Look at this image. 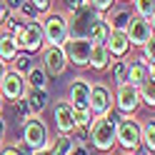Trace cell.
I'll return each mask as SVG.
<instances>
[{"mask_svg":"<svg viewBox=\"0 0 155 155\" xmlns=\"http://www.w3.org/2000/svg\"><path fill=\"white\" fill-rule=\"evenodd\" d=\"M115 125H118V118L113 115V110L108 115H95L93 118L88 128V140L95 150L110 153L115 148Z\"/></svg>","mask_w":155,"mask_h":155,"instance_id":"6da1fadb","label":"cell"},{"mask_svg":"<svg viewBox=\"0 0 155 155\" xmlns=\"http://www.w3.org/2000/svg\"><path fill=\"white\" fill-rule=\"evenodd\" d=\"M115 145H120L125 153H135L140 148V123L133 115H120L115 125Z\"/></svg>","mask_w":155,"mask_h":155,"instance_id":"7a4b0ae2","label":"cell"},{"mask_svg":"<svg viewBox=\"0 0 155 155\" xmlns=\"http://www.w3.org/2000/svg\"><path fill=\"white\" fill-rule=\"evenodd\" d=\"M40 28L45 35V45H63L68 40V15L48 10L40 15Z\"/></svg>","mask_w":155,"mask_h":155,"instance_id":"3957f363","label":"cell"},{"mask_svg":"<svg viewBox=\"0 0 155 155\" xmlns=\"http://www.w3.org/2000/svg\"><path fill=\"white\" fill-rule=\"evenodd\" d=\"M98 18H103V13H98L88 3L80 5L78 10L70 13V18H68V38H88L90 28L95 25Z\"/></svg>","mask_w":155,"mask_h":155,"instance_id":"277c9868","label":"cell"},{"mask_svg":"<svg viewBox=\"0 0 155 155\" xmlns=\"http://www.w3.org/2000/svg\"><path fill=\"white\" fill-rule=\"evenodd\" d=\"M23 143L30 148L33 153L35 150H43L50 145V140H48V125L38 118V115H33V118H28L23 123Z\"/></svg>","mask_w":155,"mask_h":155,"instance_id":"5b68a950","label":"cell"},{"mask_svg":"<svg viewBox=\"0 0 155 155\" xmlns=\"http://www.w3.org/2000/svg\"><path fill=\"white\" fill-rule=\"evenodd\" d=\"M90 48H93V43L88 38H68L63 43L65 60L73 63L75 68H85L88 65V58H90Z\"/></svg>","mask_w":155,"mask_h":155,"instance_id":"8992f818","label":"cell"},{"mask_svg":"<svg viewBox=\"0 0 155 155\" xmlns=\"http://www.w3.org/2000/svg\"><path fill=\"white\" fill-rule=\"evenodd\" d=\"M113 108H118L120 115H133L140 108L138 88H133L130 83H120L118 90H115V95H113Z\"/></svg>","mask_w":155,"mask_h":155,"instance_id":"52a82bcc","label":"cell"},{"mask_svg":"<svg viewBox=\"0 0 155 155\" xmlns=\"http://www.w3.org/2000/svg\"><path fill=\"white\" fill-rule=\"evenodd\" d=\"M40 65L48 75H60L65 73L68 60H65V53H63V45H43L40 48Z\"/></svg>","mask_w":155,"mask_h":155,"instance_id":"ba28073f","label":"cell"},{"mask_svg":"<svg viewBox=\"0 0 155 155\" xmlns=\"http://www.w3.org/2000/svg\"><path fill=\"white\" fill-rule=\"evenodd\" d=\"M18 45H20V50L25 53H40V48L45 45V35H43V28H40V20H30V23H25L23 28V35L18 38Z\"/></svg>","mask_w":155,"mask_h":155,"instance_id":"9c48e42d","label":"cell"},{"mask_svg":"<svg viewBox=\"0 0 155 155\" xmlns=\"http://www.w3.org/2000/svg\"><path fill=\"white\" fill-rule=\"evenodd\" d=\"M25 78L20 73H13L10 68H8V73L3 75V80H0V98L8 100V103H15V100H20L23 95H25Z\"/></svg>","mask_w":155,"mask_h":155,"instance_id":"30bf717a","label":"cell"},{"mask_svg":"<svg viewBox=\"0 0 155 155\" xmlns=\"http://www.w3.org/2000/svg\"><path fill=\"white\" fill-rule=\"evenodd\" d=\"M88 108H90L93 115H108L113 110V93H110V88L105 83H93Z\"/></svg>","mask_w":155,"mask_h":155,"instance_id":"8fae6325","label":"cell"},{"mask_svg":"<svg viewBox=\"0 0 155 155\" xmlns=\"http://www.w3.org/2000/svg\"><path fill=\"white\" fill-rule=\"evenodd\" d=\"M125 35H128V43L130 48H140L148 40H153V23L150 20H143V18L133 15V20L125 28Z\"/></svg>","mask_w":155,"mask_h":155,"instance_id":"7c38bea8","label":"cell"},{"mask_svg":"<svg viewBox=\"0 0 155 155\" xmlns=\"http://www.w3.org/2000/svg\"><path fill=\"white\" fill-rule=\"evenodd\" d=\"M90 88L93 83L88 80V78H75V80L70 83V108L73 110H90L88 108V100H90Z\"/></svg>","mask_w":155,"mask_h":155,"instance_id":"4fadbf2b","label":"cell"},{"mask_svg":"<svg viewBox=\"0 0 155 155\" xmlns=\"http://www.w3.org/2000/svg\"><path fill=\"white\" fill-rule=\"evenodd\" d=\"M53 118H55V128H58V135H70L75 123H73V108L68 100H60L55 103L53 108Z\"/></svg>","mask_w":155,"mask_h":155,"instance_id":"5bb4252c","label":"cell"},{"mask_svg":"<svg viewBox=\"0 0 155 155\" xmlns=\"http://www.w3.org/2000/svg\"><path fill=\"white\" fill-rule=\"evenodd\" d=\"M105 48H108V53H110L113 58H125V55L130 53V43H128L125 30H110Z\"/></svg>","mask_w":155,"mask_h":155,"instance_id":"9a60e30c","label":"cell"},{"mask_svg":"<svg viewBox=\"0 0 155 155\" xmlns=\"http://www.w3.org/2000/svg\"><path fill=\"white\" fill-rule=\"evenodd\" d=\"M25 103L28 108H30L33 115H40L45 108H48V100H50V95H48V90H40V88H25Z\"/></svg>","mask_w":155,"mask_h":155,"instance_id":"2e32d148","label":"cell"},{"mask_svg":"<svg viewBox=\"0 0 155 155\" xmlns=\"http://www.w3.org/2000/svg\"><path fill=\"white\" fill-rule=\"evenodd\" d=\"M153 70H150V68L148 65H145L143 60H140V58H138V60H133V63H128V73H125V83H130L133 85V88H138V85L145 80V78H148Z\"/></svg>","mask_w":155,"mask_h":155,"instance_id":"e0dca14e","label":"cell"},{"mask_svg":"<svg viewBox=\"0 0 155 155\" xmlns=\"http://www.w3.org/2000/svg\"><path fill=\"white\" fill-rule=\"evenodd\" d=\"M23 78H25V85H28V88L48 90V85H50V75L43 70V65H30V70H28Z\"/></svg>","mask_w":155,"mask_h":155,"instance_id":"ac0fdd59","label":"cell"},{"mask_svg":"<svg viewBox=\"0 0 155 155\" xmlns=\"http://www.w3.org/2000/svg\"><path fill=\"white\" fill-rule=\"evenodd\" d=\"M113 63V55L108 53L105 45H93L90 48V58H88V65L93 70H108V65Z\"/></svg>","mask_w":155,"mask_h":155,"instance_id":"d6986e66","label":"cell"},{"mask_svg":"<svg viewBox=\"0 0 155 155\" xmlns=\"http://www.w3.org/2000/svg\"><path fill=\"white\" fill-rule=\"evenodd\" d=\"M20 50V45H18V38L10 35L8 30H0V60H5V63H10L15 53Z\"/></svg>","mask_w":155,"mask_h":155,"instance_id":"ffe728a7","label":"cell"},{"mask_svg":"<svg viewBox=\"0 0 155 155\" xmlns=\"http://www.w3.org/2000/svg\"><path fill=\"white\" fill-rule=\"evenodd\" d=\"M110 25V30H125L128 23L133 20V13L128 8H110V18H105Z\"/></svg>","mask_w":155,"mask_h":155,"instance_id":"44dd1931","label":"cell"},{"mask_svg":"<svg viewBox=\"0 0 155 155\" xmlns=\"http://www.w3.org/2000/svg\"><path fill=\"white\" fill-rule=\"evenodd\" d=\"M108 35H110L108 20H105V18H98L95 25L90 28V33H88V40H90L93 45H105V43H108Z\"/></svg>","mask_w":155,"mask_h":155,"instance_id":"7402d4cb","label":"cell"},{"mask_svg":"<svg viewBox=\"0 0 155 155\" xmlns=\"http://www.w3.org/2000/svg\"><path fill=\"white\" fill-rule=\"evenodd\" d=\"M138 95H140V105H148V108L155 105V78H153V73L138 85Z\"/></svg>","mask_w":155,"mask_h":155,"instance_id":"603a6c76","label":"cell"},{"mask_svg":"<svg viewBox=\"0 0 155 155\" xmlns=\"http://www.w3.org/2000/svg\"><path fill=\"white\" fill-rule=\"evenodd\" d=\"M140 148L150 150V153L155 150V120L153 118L140 125Z\"/></svg>","mask_w":155,"mask_h":155,"instance_id":"cb8c5ba5","label":"cell"},{"mask_svg":"<svg viewBox=\"0 0 155 155\" xmlns=\"http://www.w3.org/2000/svg\"><path fill=\"white\" fill-rule=\"evenodd\" d=\"M30 65H33V55H30V53H25V50H18L15 58L10 60V70L25 75L28 70H30Z\"/></svg>","mask_w":155,"mask_h":155,"instance_id":"d4e9b609","label":"cell"},{"mask_svg":"<svg viewBox=\"0 0 155 155\" xmlns=\"http://www.w3.org/2000/svg\"><path fill=\"white\" fill-rule=\"evenodd\" d=\"M133 10L143 20H155V0H133Z\"/></svg>","mask_w":155,"mask_h":155,"instance_id":"484cf974","label":"cell"},{"mask_svg":"<svg viewBox=\"0 0 155 155\" xmlns=\"http://www.w3.org/2000/svg\"><path fill=\"white\" fill-rule=\"evenodd\" d=\"M70 150H73L70 135H58L53 140V145H48V155H68Z\"/></svg>","mask_w":155,"mask_h":155,"instance_id":"4316f807","label":"cell"},{"mask_svg":"<svg viewBox=\"0 0 155 155\" xmlns=\"http://www.w3.org/2000/svg\"><path fill=\"white\" fill-rule=\"evenodd\" d=\"M108 70H110V80L115 85H120L125 83V73H128V63L120 60V58H113V63L108 65Z\"/></svg>","mask_w":155,"mask_h":155,"instance_id":"83f0119b","label":"cell"},{"mask_svg":"<svg viewBox=\"0 0 155 155\" xmlns=\"http://www.w3.org/2000/svg\"><path fill=\"white\" fill-rule=\"evenodd\" d=\"M15 13H18V18H20L23 23H30V20H40V15H43V13L38 10V8H35L33 3H30V0H25V3H23L20 8H18Z\"/></svg>","mask_w":155,"mask_h":155,"instance_id":"f1b7e54d","label":"cell"},{"mask_svg":"<svg viewBox=\"0 0 155 155\" xmlns=\"http://www.w3.org/2000/svg\"><path fill=\"white\" fill-rule=\"evenodd\" d=\"M140 48H143V58H140V60L148 65L150 70H155V40H148V43L140 45Z\"/></svg>","mask_w":155,"mask_h":155,"instance_id":"f546056e","label":"cell"},{"mask_svg":"<svg viewBox=\"0 0 155 155\" xmlns=\"http://www.w3.org/2000/svg\"><path fill=\"white\" fill-rule=\"evenodd\" d=\"M95 115L90 110H73V123H75V128H90V123H93Z\"/></svg>","mask_w":155,"mask_h":155,"instance_id":"4dcf8cb0","label":"cell"},{"mask_svg":"<svg viewBox=\"0 0 155 155\" xmlns=\"http://www.w3.org/2000/svg\"><path fill=\"white\" fill-rule=\"evenodd\" d=\"M0 155H33V150L20 140V143H15V145H5V148H0Z\"/></svg>","mask_w":155,"mask_h":155,"instance_id":"1f68e13d","label":"cell"},{"mask_svg":"<svg viewBox=\"0 0 155 155\" xmlns=\"http://www.w3.org/2000/svg\"><path fill=\"white\" fill-rule=\"evenodd\" d=\"M15 108H18V120H20V123H25L28 118H33V113H30V108H28V103H25V98H20V100H15Z\"/></svg>","mask_w":155,"mask_h":155,"instance_id":"d6a6232c","label":"cell"},{"mask_svg":"<svg viewBox=\"0 0 155 155\" xmlns=\"http://www.w3.org/2000/svg\"><path fill=\"white\" fill-rule=\"evenodd\" d=\"M85 3H88L90 8H95L98 13H108L110 8L115 5V0H85Z\"/></svg>","mask_w":155,"mask_h":155,"instance_id":"836d02e7","label":"cell"},{"mask_svg":"<svg viewBox=\"0 0 155 155\" xmlns=\"http://www.w3.org/2000/svg\"><path fill=\"white\" fill-rule=\"evenodd\" d=\"M30 3H33V5H35L40 13H48V10L53 8V0H30Z\"/></svg>","mask_w":155,"mask_h":155,"instance_id":"e575fe53","label":"cell"},{"mask_svg":"<svg viewBox=\"0 0 155 155\" xmlns=\"http://www.w3.org/2000/svg\"><path fill=\"white\" fill-rule=\"evenodd\" d=\"M63 5H65L68 13H73V10H78L80 5H85V0H63Z\"/></svg>","mask_w":155,"mask_h":155,"instance_id":"d590c367","label":"cell"},{"mask_svg":"<svg viewBox=\"0 0 155 155\" xmlns=\"http://www.w3.org/2000/svg\"><path fill=\"white\" fill-rule=\"evenodd\" d=\"M23 3H25V0H3V5L8 8V13H15L18 8L23 5Z\"/></svg>","mask_w":155,"mask_h":155,"instance_id":"8d00e7d4","label":"cell"},{"mask_svg":"<svg viewBox=\"0 0 155 155\" xmlns=\"http://www.w3.org/2000/svg\"><path fill=\"white\" fill-rule=\"evenodd\" d=\"M68 155H90V150H88V145H75L73 143V150Z\"/></svg>","mask_w":155,"mask_h":155,"instance_id":"74e56055","label":"cell"},{"mask_svg":"<svg viewBox=\"0 0 155 155\" xmlns=\"http://www.w3.org/2000/svg\"><path fill=\"white\" fill-rule=\"evenodd\" d=\"M5 18H8V8L3 5V0H0V28H3V23H5Z\"/></svg>","mask_w":155,"mask_h":155,"instance_id":"f35d334b","label":"cell"},{"mask_svg":"<svg viewBox=\"0 0 155 155\" xmlns=\"http://www.w3.org/2000/svg\"><path fill=\"white\" fill-rule=\"evenodd\" d=\"M5 138V120H3V115H0V143H3Z\"/></svg>","mask_w":155,"mask_h":155,"instance_id":"ab89813d","label":"cell"},{"mask_svg":"<svg viewBox=\"0 0 155 155\" xmlns=\"http://www.w3.org/2000/svg\"><path fill=\"white\" fill-rule=\"evenodd\" d=\"M8 73V63L5 60H0V80H3V75Z\"/></svg>","mask_w":155,"mask_h":155,"instance_id":"60d3db41","label":"cell"},{"mask_svg":"<svg viewBox=\"0 0 155 155\" xmlns=\"http://www.w3.org/2000/svg\"><path fill=\"white\" fill-rule=\"evenodd\" d=\"M33 155H48V148H43V150H35Z\"/></svg>","mask_w":155,"mask_h":155,"instance_id":"b9f144b4","label":"cell"},{"mask_svg":"<svg viewBox=\"0 0 155 155\" xmlns=\"http://www.w3.org/2000/svg\"><path fill=\"white\" fill-rule=\"evenodd\" d=\"M3 103H5V100H3V98H0V113H3Z\"/></svg>","mask_w":155,"mask_h":155,"instance_id":"7bdbcfd3","label":"cell"}]
</instances>
